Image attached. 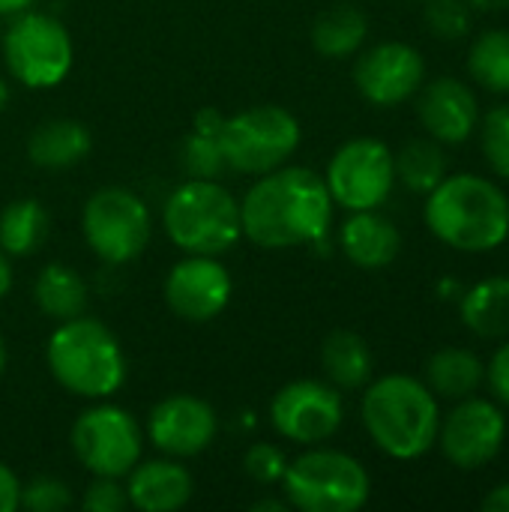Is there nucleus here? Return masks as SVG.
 I'll list each match as a JSON object with an SVG mask.
<instances>
[{
  "instance_id": "c85d7f7f",
  "label": "nucleus",
  "mask_w": 509,
  "mask_h": 512,
  "mask_svg": "<svg viewBox=\"0 0 509 512\" xmlns=\"http://www.w3.org/2000/svg\"><path fill=\"white\" fill-rule=\"evenodd\" d=\"M468 72L492 93H509V30L495 27L480 33L468 51Z\"/></svg>"
},
{
  "instance_id": "423d86ee",
  "label": "nucleus",
  "mask_w": 509,
  "mask_h": 512,
  "mask_svg": "<svg viewBox=\"0 0 509 512\" xmlns=\"http://www.w3.org/2000/svg\"><path fill=\"white\" fill-rule=\"evenodd\" d=\"M285 501L303 512H357L372 495L369 471L342 450L312 447L282 474Z\"/></svg>"
},
{
  "instance_id": "f8f14e48",
  "label": "nucleus",
  "mask_w": 509,
  "mask_h": 512,
  "mask_svg": "<svg viewBox=\"0 0 509 512\" xmlns=\"http://www.w3.org/2000/svg\"><path fill=\"white\" fill-rule=\"evenodd\" d=\"M507 441V417L492 399H459L456 408L441 417L438 447L444 459L459 471H480L498 459Z\"/></svg>"
},
{
  "instance_id": "5701e85b",
  "label": "nucleus",
  "mask_w": 509,
  "mask_h": 512,
  "mask_svg": "<svg viewBox=\"0 0 509 512\" xmlns=\"http://www.w3.org/2000/svg\"><path fill=\"white\" fill-rule=\"evenodd\" d=\"M321 366L333 387L360 390L372 381L375 357L369 342L354 330H333L321 345Z\"/></svg>"
},
{
  "instance_id": "2eb2a0df",
  "label": "nucleus",
  "mask_w": 509,
  "mask_h": 512,
  "mask_svg": "<svg viewBox=\"0 0 509 512\" xmlns=\"http://www.w3.org/2000/svg\"><path fill=\"white\" fill-rule=\"evenodd\" d=\"M231 300V276L216 255H186L165 276L168 309L192 324L216 318Z\"/></svg>"
},
{
  "instance_id": "4c0bfd02",
  "label": "nucleus",
  "mask_w": 509,
  "mask_h": 512,
  "mask_svg": "<svg viewBox=\"0 0 509 512\" xmlns=\"http://www.w3.org/2000/svg\"><path fill=\"white\" fill-rule=\"evenodd\" d=\"M9 288H12V267H9V258H6V252L0 249V300L9 294Z\"/></svg>"
},
{
  "instance_id": "c756f323",
  "label": "nucleus",
  "mask_w": 509,
  "mask_h": 512,
  "mask_svg": "<svg viewBox=\"0 0 509 512\" xmlns=\"http://www.w3.org/2000/svg\"><path fill=\"white\" fill-rule=\"evenodd\" d=\"M480 147L486 156V165L509 180V105H498L483 114L480 120Z\"/></svg>"
},
{
  "instance_id": "f3484780",
  "label": "nucleus",
  "mask_w": 509,
  "mask_h": 512,
  "mask_svg": "<svg viewBox=\"0 0 509 512\" xmlns=\"http://www.w3.org/2000/svg\"><path fill=\"white\" fill-rule=\"evenodd\" d=\"M417 93H420L417 117L423 129L429 132V138L441 144H465L477 132L480 102H477V93L465 81L453 75H441L429 81L426 87H420Z\"/></svg>"
},
{
  "instance_id": "cd10ccee",
  "label": "nucleus",
  "mask_w": 509,
  "mask_h": 512,
  "mask_svg": "<svg viewBox=\"0 0 509 512\" xmlns=\"http://www.w3.org/2000/svg\"><path fill=\"white\" fill-rule=\"evenodd\" d=\"M393 159L396 180H402L411 192L429 195L447 177V153L435 138H414L399 153H393Z\"/></svg>"
},
{
  "instance_id": "72a5a7b5",
  "label": "nucleus",
  "mask_w": 509,
  "mask_h": 512,
  "mask_svg": "<svg viewBox=\"0 0 509 512\" xmlns=\"http://www.w3.org/2000/svg\"><path fill=\"white\" fill-rule=\"evenodd\" d=\"M81 504L87 512H123L129 507V495L117 477H96L87 486Z\"/></svg>"
},
{
  "instance_id": "a19ab883",
  "label": "nucleus",
  "mask_w": 509,
  "mask_h": 512,
  "mask_svg": "<svg viewBox=\"0 0 509 512\" xmlns=\"http://www.w3.org/2000/svg\"><path fill=\"white\" fill-rule=\"evenodd\" d=\"M471 9H480V12H504L509 6V0H468Z\"/></svg>"
},
{
  "instance_id": "dca6fc26",
  "label": "nucleus",
  "mask_w": 509,
  "mask_h": 512,
  "mask_svg": "<svg viewBox=\"0 0 509 512\" xmlns=\"http://www.w3.org/2000/svg\"><path fill=\"white\" fill-rule=\"evenodd\" d=\"M219 432L216 411L189 393H174L162 399L147 420V438L156 450L171 459H189L204 453Z\"/></svg>"
},
{
  "instance_id": "37998d69",
  "label": "nucleus",
  "mask_w": 509,
  "mask_h": 512,
  "mask_svg": "<svg viewBox=\"0 0 509 512\" xmlns=\"http://www.w3.org/2000/svg\"><path fill=\"white\" fill-rule=\"evenodd\" d=\"M6 102H9V84L0 78V111L6 108Z\"/></svg>"
},
{
  "instance_id": "c9c22d12",
  "label": "nucleus",
  "mask_w": 509,
  "mask_h": 512,
  "mask_svg": "<svg viewBox=\"0 0 509 512\" xmlns=\"http://www.w3.org/2000/svg\"><path fill=\"white\" fill-rule=\"evenodd\" d=\"M18 507H21V483L12 474V468L0 462V512H15Z\"/></svg>"
},
{
  "instance_id": "0eeeda50",
  "label": "nucleus",
  "mask_w": 509,
  "mask_h": 512,
  "mask_svg": "<svg viewBox=\"0 0 509 512\" xmlns=\"http://www.w3.org/2000/svg\"><path fill=\"white\" fill-rule=\"evenodd\" d=\"M225 165L243 174H267L282 168L300 147V123L282 105H255L222 123Z\"/></svg>"
},
{
  "instance_id": "7ed1b4c3",
  "label": "nucleus",
  "mask_w": 509,
  "mask_h": 512,
  "mask_svg": "<svg viewBox=\"0 0 509 512\" xmlns=\"http://www.w3.org/2000/svg\"><path fill=\"white\" fill-rule=\"evenodd\" d=\"M360 414L372 444L390 459L414 462L438 441V396L414 375H384L366 384Z\"/></svg>"
},
{
  "instance_id": "c03bdc74",
  "label": "nucleus",
  "mask_w": 509,
  "mask_h": 512,
  "mask_svg": "<svg viewBox=\"0 0 509 512\" xmlns=\"http://www.w3.org/2000/svg\"><path fill=\"white\" fill-rule=\"evenodd\" d=\"M3 369H6V345L0 339V375H3Z\"/></svg>"
},
{
  "instance_id": "e433bc0d",
  "label": "nucleus",
  "mask_w": 509,
  "mask_h": 512,
  "mask_svg": "<svg viewBox=\"0 0 509 512\" xmlns=\"http://www.w3.org/2000/svg\"><path fill=\"white\" fill-rule=\"evenodd\" d=\"M483 510L486 512H509V483L495 486L486 498H483Z\"/></svg>"
},
{
  "instance_id": "2f4dec72",
  "label": "nucleus",
  "mask_w": 509,
  "mask_h": 512,
  "mask_svg": "<svg viewBox=\"0 0 509 512\" xmlns=\"http://www.w3.org/2000/svg\"><path fill=\"white\" fill-rule=\"evenodd\" d=\"M72 504V492L57 477H33L21 486V507L30 512H63Z\"/></svg>"
},
{
  "instance_id": "f257e3e1",
  "label": "nucleus",
  "mask_w": 509,
  "mask_h": 512,
  "mask_svg": "<svg viewBox=\"0 0 509 512\" xmlns=\"http://www.w3.org/2000/svg\"><path fill=\"white\" fill-rule=\"evenodd\" d=\"M333 198L321 174L303 165H282L240 201L243 234L261 249H291L321 243L333 222Z\"/></svg>"
},
{
  "instance_id": "6ab92c4d",
  "label": "nucleus",
  "mask_w": 509,
  "mask_h": 512,
  "mask_svg": "<svg viewBox=\"0 0 509 512\" xmlns=\"http://www.w3.org/2000/svg\"><path fill=\"white\" fill-rule=\"evenodd\" d=\"M339 246L351 264L363 270H381L399 258L402 234L378 210H357L345 219L339 231Z\"/></svg>"
},
{
  "instance_id": "9d476101",
  "label": "nucleus",
  "mask_w": 509,
  "mask_h": 512,
  "mask_svg": "<svg viewBox=\"0 0 509 512\" xmlns=\"http://www.w3.org/2000/svg\"><path fill=\"white\" fill-rule=\"evenodd\" d=\"M324 183L333 204L351 213L378 210L396 186L393 150L378 138H351L333 153Z\"/></svg>"
},
{
  "instance_id": "79ce46f5",
  "label": "nucleus",
  "mask_w": 509,
  "mask_h": 512,
  "mask_svg": "<svg viewBox=\"0 0 509 512\" xmlns=\"http://www.w3.org/2000/svg\"><path fill=\"white\" fill-rule=\"evenodd\" d=\"M288 507H291V504H288V501H258V504H255V507H252V510H273V512H285L288 510Z\"/></svg>"
},
{
  "instance_id": "412c9836",
  "label": "nucleus",
  "mask_w": 509,
  "mask_h": 512,
  "mask_svg": "<svg viewBox=\"0 0 509 512\" xmlns=\"http://www.w3.org/2000/svg\"><path fill=\"white\" fill-rule=\"evenodd\" d=\"M462 324L480 339L509 336V276H492L462 291L459 297Z\"/></svg>"
},
{
  "instance_id": "393cba45",
  "label": "nucleus",
  "mask_w": 509,
  "mask_h": 512,
  "mask_svg": "<svg viewBox=\"0 0 509 512\" xmlns=\"http://www.w3.org/2000/svg\"><path fill=\"white\" fill-rule=\"evenodd\" d=\"M33 300H36V306H39L42 315H48L54 321H69V318L84 315L87 285H84V279L72 267H66V264H48L36 276Z\"/></svg>"
},
{
  "instance_id": "b1692460",
  "label": "nucleus",
  "mask_w": 509,
  "mask_h": 512,
  "mask_svg": "<svg viewBox=\"0 0 509 512\" xmlns=\"http://www.w3.org/2000/svg\"><path fill=\"white\" fill-rule=\"evenodd\" d=\"M366 36H369V18L363 15V9L351 3L330 6L312 24V45L321 57H330V60L357 54Z\"/></svg>"
},
{
  "instance_id": "bb28decb",
  "label": "nucleus",
  "mask_w": 509,
  "mask_h": 512,
  "mask_svg": "<svg viewBox=\"0 0 509 512\" xmlns=\"http://www.w3.org/2000/svg\"><path fill=\"white\" fill-rule=\"evenodd\" d=\"M222 123L225 117L216 108H201L192 120V132L183 141V168L189 177H219L225 165V153H222Z\"/></svg>"
},
{
  "instance_id": "f03ea898",
  "label": "nucleus",
  "mask_w": 509,
  "mask_h": 512,
  "mask_svg": "<svg viewBox=\"0 0 509 512\" xmlns=\"http://www.w3.org/2000/svg\"><path fill=\"white\" fill-rule=\"evenodd\" d=\"M429 231L456 252H492L509 237V198L480 174H447L426 195Z\"/></svg>"
},
{
  "instance_id": "1a4fd4ad",
  "label": "nucleus",
  "mask_w": 509,
  "mask_h": 512,
  "mask_svg": "<svg viewBox=\"0 0 509 512\" xmlns=\"http://www.w3.org/2000/svg\"><path fill=\"white\" fill-rule=\"evenodd\" d=\"M81 228L90 252L105 264H129L150 243V210L123 186H105L93 192L81 213Z\"/></svg>"
},
{
  "instance_id": "20e7f679",
  "label": "nucleus",
  "mask_w": 509,
  "mask_h": 512,
  "mask_svg": "<svg viewBox=\"0 0 509 512\" xmlns=\"http://www.w3.org/2000/svg\"><path fill=\"white\" fill-rule=\"evenodd\" d=\"M54 381L81 399H111L126 381V357L117 336L96 318H69L45 348Z\"/></svg>"
},
{
  "instance_id": "ddd939ff",
  "label": "nucleus",
  "mask_w": 509,
  "mask_h": 512,
  "mask_svg": "<svg viewBox=\"0 0 509 512\" xmlns=\"http://www.w3.org/2000/svg\"><path fill=\"white\" fill-rule=\"evenodd\" d=\"M345 420V405L339 387L330 381L300 378L285 384L270 402L273 429L303 447H315L330 441Z\"/></svg>"
},
{
  "instance_id": "a878e982",
  "label": "nucleus",
  "mask_w": 509,
  "mask_h": 512,
  "mask_svg": "<svg viewBox=\"0 0 509 512\" xmlns=\"http://www.w3.org/2000/svg\"><path fill=\"white\" fill-rule=\"evenodd\" d=\"M51 231V216L36 198H15L0 210V249L6 255H33Z\"/></svg>"
},
{
  "instance_id": "39448f33",
  "label": "nucleus",
  "mask_w": 509,
  "mask_h": 512,
  "mask_svg": "<svg viewBox=\"0 0 509 512\" xmlns=\"http://www.w3.org/2000/svg\"><path fill=\"white\" fill-rule=\"evenodd\" d=\"M162 225L186 255H222L243 237L240 201L207 177H189L165 198Z\"/></svg>"
},
{
  "instance_id": "7c9ffc66",
  "label": "nucleus",
  "mask_w": 509,
  "mask_h": 512,
  "mask_svg": "<svg viewBox=\"0 0 509 512\" xmlns=\"http://www.w3.org/2000/svg\"><path fill=\"white\" fill-rule=\"evenodd\" d=\"M426 24L441 39H462L471 33L474 15L468 0H429L426 6Z\"/></svg>"
},
{
  "instance_id": "aec40b11",
  "label": "nucleus",
  "mask_w": 509,
  "mask_h": 512,
  "mask_svg": "<svg viewBox=\"0 0 509 512\" xmlns=\"http://www.w3.org/2000/svg\"><path fill=\"white\" fill-rule=\"evenodd\" d=\"M90 147V129L69 117L45 120L27 138V156L39 168H72L81 159H87Z\"/></svg>"
},
{
  "instance_id": "4be33fe9",
  "label": "nucleus",
  "mask_w": 509,
  "mask_h": 512,
  "mask_svg": "<svg viewBox=\"0 0 509 512\" xmlns=\"http://www.w3.org/2000/svg\"><path fill=\"white\" fill-rule=\"evenodd\" d=\"M426 384L438 399H468L486 384V363L468 348H441L426 363Z\"/></svg>"
},
{
  "instance_id": "4468645a",
  "label": "nucleus",
  "mask_w": 509,
  "mask_h": 512,
  "mask_svg": "<svg viewBox=\"0 0 509 512\" xmlns=\"http://www.w3.org/2000/svg\"><path fill=\"white\" fill-rule=\"evenodd\" d=\"M426 81V60L408 42H381L357 57L354 84L378 108L408 102Z\"/></svg>"
},
{
  "instance_id": "6e6552de",
  "label": "nucleus",
  "mask_w": 509,
  "mask_h": 512,
  "mask_svg": "<svg viewBox=\"0 0 509 512\" xmlns=\"http://www.w3.org/2000/svg\"><path fill=\"white\" fill-rule=\"evenodd\" d=\"M3 60L9 75L30 87H57L72 69V39L69 30L45 12H18L3 33Z\"/></svg>"
},
{
  "instance_id": "9b49d317",
  "label": "nucleus",
  "mask_w": 509,
  "mask_h": 512,
  "mask_svg": "<svg viewBox=\"0 0 509 512\" xmlns=\"http://www.w3.org/2000/svg\"><path fill=\"white\" fill-rule=\"evenodd\" d=\"M72 450L93 477L123 480L144 450L138 420L117 405H93L72 426Z\"/></svg>"
},
{
  "instance_id": "ea45409f",
  "label": "nucleus",
  "mask_w": 509,
  "mask_h": 512,
  "mask_svg": "<svg viewBox=\"0 0 509 512\" xmlns=\"http://www.w3.org/2000/svg\"><path fill=\"white\" fill-rule=\"evenodd\" d=\"M36 0H0V15H18L24 9H30Z\"/></svg>"
},
{
  "instance_id": "a211bd4d",
  "label": "nucleus",
  "mask_w": 509,
  "mask_h": 512,
  "mask_svg": "<svg viewBox=\"0 0 509 512\" xmlns=\"http://www.w3.org/2000/svg\"><path fill=\"white\" fill-rule=\"evenodd\" d=\"M126 495L129 507L141 512H174L189 504L195 492V480L189 468L174 459H153L138 462L129 474Z\"/></svg>"
},
{
  "instance_id": "58836bf2",
  "label": "nucleus",
  "mask_w": 509,
  "mask_h": 512,
  "mask_svg": "<svg viewBox=\"0 0 509 512\" xmlns=\"http://www.w3.org/2000/svg\"><path fill=\"white\" fill-rule=\"evenodd\" d=\"M438 294H441V300H459L462 297V285L456 279H441L438 282Z\"/></svg>"
},
{
  "instance_id": "f704fd0d",
  "label": "nucleus",
  "mask_w": 509,
  "mask_h": 512,
  "mask_svg": "<svg viewBox=\"0 0 509 512\" xmlns=\"http://www.w3.org/2000/svg\"><path fill=\"white\" fill-rule=\"evenodd\" d=\"M486 384H489V390L495 393V399L509 408V342H504V345L492 354V360H489V366H486Z\"/></svg>"
},
{
  "instance_id": "473e14b6",
  "label": "nucleus",
  "mask_w": 509,
  "mask_h": 512,
  "mask_svg": "<svg viewBox=\"0 0 509 512\" xmlns=\"http://www.w3.org/2000/svg\"><path fill=\"white\" fill-rule=\"evenodd\" d=\"M243 468L246 474L261 483V486H273V483H282V474L288 468V459L285 453L276 447V444H252L243 456Z\"/></svg>"
}]
</instances>
